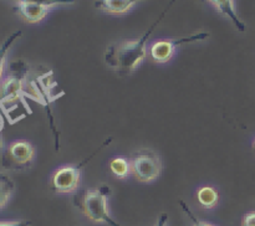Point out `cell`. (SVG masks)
Wrapping results in <instances>:
<instances>
[{"instance_id":"obj_1","label":"cell","mask_w":255,"mask_h":226,"mask_svg":"<svg viewBox=\"0 0 255 226\" xmlns=\"http://www.w3.org/2000/svg\"><path fill=\"white\" fill-rule=\"evenodd\" d=\"M176 1V0H174ZM173 1V2H174ZM172 2V4H173ZM171 4V5H172ZM169 5V6H171ZM167 7V10L169 9ZM166 11L161 15L158 20L149 27L148 31L144 32L143 36L139 39L127 40V41L117 42V44L111 45L106 49L104 55L105 62L110 69L116 71L120 75H129L138 69L139 65L143 62L147 56V40L151 36L152 31L156 27V25L161 21L162 17L164 16Z\"/></svg>"},{"instance_id":"obj_2","label":"cell","mask_w":255,"mask_h":226,"mask_svg":"<svg viewBox=\"0 0 255 226\" xmlns=\"http://www.w3.org/2000/svg\"><path fill=\"white\" fill-rule=\"evenodd\" d=\"M110 195V189L107 186L102 188L85 189L75 196V205L82 211L85 216L92 223L107 224L110 226H121L112 219L109 210L107 196Z\"/></svg>"},{"instance_id":"obj_3","label":"cell","mask_w":255,"mask_h":226,"mask_svg":"<svg viewBox=\"0 0 255 226\" xmlns=\"http://www.w3.org/2000/svg\"><path fill=\"white\" fill-rule=\"evenodd\" d=\"M131 174L141 183H152L162 171V161L158 154L152 149H139L129 159Z\"/></svg>"},{"instance_id":"obj_4","label":"cell","mask_w":255,"mask_h":226,"mask_svg":"<svg viewBox=\"0 0 255 226\" xmlns=\"http://www.w3.org/2000/svg\"><path fill=\"white\" fill-rule=\"evenodd\" d=\"M36 151L30 142L17 139L6 147L2 156V165L11 170H21L29 168L34 161Z\"/></svg>"},{"instance_id":"obj_5","label":"cell","mask_w":255,"mask_h":226,"mask_svg":"<svg viewBox=\"0 0 255 226\" xmlns=\"http://www.w3.org/2000/svg\"><path fill=\"white\" fill-rule=\"evenodd\" d=\"M82 165H64L50 175V189L56 194H74L81 184Z\"/></svg>"},{"instance_id":"obj_6","label":"cell","mask_w":255,"mask_h":226,"mask_svg":"<svg viewBox=\"0 0 255 226\" xmlns=\"http://www.w3.org/2000/svg\"><path fill=\"white\" fill-rule=\"evenodd\" d=\"M26 78L24 75H9L0 83V107L9 116L14 104L22 101Z\"/></svg>"},{"instance_id":"obj_7","label":"cell","mask_w":255,"mask_h":226,"mask_svg":"<svg viewBox=\"0 0 255 226\" xmlns=\"http://www.w3.org/2000/svg\"><path fill=\"white\" fill-rule=\"evenodd\" d=\"M208 36L209 34H207V32H199V34H194L187 37H179V39L157 40L149 46V55L153 59V61L158 62V64H166L174 56L177 47L183 44L201 41Z\"/></svg>"},{"instance_id":"obj_8","label":"cell","mask_w":255,"mask_h":226,"mask_svg":"<svg viewBox=\"0 0 255 226\" xmlns=\"http://www.w3.org/2000/svg\"><path fill=\"white\" fill-rule=\"evenodd\" d=\"M16 10L25 21L30 22V24H36V22L42 21L46 17L51 7L45 6V5L41 4H36V2L17 1Z\"/></svg>"},{"instance_id":"obj_9","label":"cell","mask_w":255,"mask_h":226,"mask_svg":"<svg viewBox=\"0 0 255 226\" xmlns=\"http://www.w3.org/2000/svg\"><path fill=\"white\" fill-rule=\"evenodd\" d=\"M214 9L218 12H221L223 16H226L227 19L231 20L236 27L241 31L246 30V25L242 21L241 17H239L238 11H237L236 1L234 0H207Z\"/></svg>"},{"instance_id":"obj_10","label":"cell","mask_w":255,"mask_h":226,"mask_svg":"<svg viewBox=\"0 0 255 226\" xmlns=\"http://www.w3.org/2000/svg\"><path fill=\"white\" fill-rule=\"evenodd\" d=\"M142 0H96V7L111 15H125Z\"/></svg>"},{"instance_id":"obj_11","label":"cell","mask_w":255,"mask_h":226,"mask_svg":"<svg viewBox=\"0 0 255 226\" xmlns=\"http://www.w3.org/2000/svg\"><path fill=\"white\" fill-rule=\"evenodd\" d=\"M198 203L206 209H213L219 201V194L213 186H202L197 191Z\"/></svg>"},{"instance_id":"obj_12","label":"cell","mask_w":255,"mask_h":226,"mask_svg":"<svg viewBox=\"0 0 255 226\" xmlns=\"http://www.w3.org/2000/svg\"><path fill=\"white\" fill-rule=\"evenodd\" d=\"M110 170L116 178L126 179L131 174V163L125 156H116L110 161Z\"/></svg>"},{"instance_id":"obj_13","label":"cell","mask_w":255,"mask_h":226,"mask_svg":"<svg viewBox=\"0 0 255 226\" xmlns=\"http://www.w3.org/2000/svg\"><path fill=\"white\" fill-rule=\"evenodd\" d=\"M15 185L9 175L0 173V209L4 208L9 203L12 193H14Z\"/></svg>"},{"instance_id":"obj_14","label":"cell","mask_w":255,"mask_h":226,"mask_svg":"<svg viewBox=\"0 0 255 226\" xmlns=\"http://www.w3.org/2000/svg\"><path fill=\"white\" fill-rule=\"evenodd\" d=\"M21 36V31H16L14 32L12 35H10L1 45H0V83L2 81V75H4V70H5V62H6V56H7V52H9L10 47L11 45L14 44L15 40L17 37Z\"/></svg>"},{"instance_id":"obj_15","label":"cell","mask_w":255,"mask_h":226,"mask_svg":"<svg viewBox=\"0 0 255 226\" xmlns=\"http://www.w3.org/2000/svg\"><path fill=\"white\" fill-rule=\"evenodd\" d=\"M16 1H25V2H36V4L45 5L49 7L60 6V5H70L74 4L75 0H16Z\"/></svg>"},{"instance_id":"obj_16","label":"cell","mask_w":255,"mask_h":226,"mask_svg":"<svg viewBox=\"0 0 255 226\" xmlns=\"http://www.w3.org/2000/svg\"><path fill=\"white\" fill-rule=\"evenodd\" d=\"M181 205H182V208H183L184 213H186L187 215L189 216V219H191V221H192L191 226H217V225H213V224L208 223V221H203V220H201V219L197 218V216L194 215L191 210H189V208H187L186 204H184L183 201H181Z\"/></svg>"},{"instance_id":"obj_17","label":"cell","mask_w":255,"mask_h":226,"mask_svg":"<svg viewBox=\"0 0 255 226\" xmlns=\"http://www.w3.org/2000/svg\"><path fill=\"white\" fill-rule=\"evenodd\" d=\"M31 223L25 220H11V221H0V226H30Z\"/></svg>"},{"instance_id":"obj_18","label":"cell","mask_w":255,"mask_h":226,"mask_svg":"<svg viewBox=\"0 0 255 226\" xmlns=\"http://www.w3.org/2000/svg\"><path fill=\"white\" fill-rule=\"evenodd\" d=\"M242 226H255V211H252V213L244 215Z\"/></svg>"},{"instance_id":"obj_19","label":"cell","mask_w":255,"mask_h":226,"mask_svg":"<svg viewBox=\"0 0 255 226\" xmlns=\"http://www.w3.org/2000/svg\"><path fill=\"white\" fill-rule=\"evenodd\" d=\"M154 226H168V215L166 213L161 214L158 216V219H157L156 225Z\"/></svg>"},{"instance_id":"obj_20","label":"cell","mask_w":255,"mask_h":226,"mask_svg":"<svg viewBox=\"0 0 255 226\" xmlns=\"http://www.w3.org/2000/svg\"><path fill=\"white\" fill-rule=\"evenodd\" d=\"M2 128H4V118H2L1 113H0V133H1Z\"/></svg>"},{"instance_id":"obj_21","label":"cell","mask_w":255,"mask_h":226,"mask_svg":"<svg viewBox=\"0 0 255 226\" xmlns=\"http://www.w3.org/2000/svg\"><path fill=\"white\" fill-rule=\"evenodd\" d=\"M2 148H4V141H2V137L0 134V151H2Z\"/></svg>"},{"instance_id":"obj_22","label":"cell","mask_w":255,"mask_h":226,"mask_svg":"<svg viewBox=\"0 0 255 226\" xmlns=\"http://www.w3.org/2000/svg\"><path fill=\"white\" fill-rule=\"evenodd\" d=\"M253 148H254V151H255V139H254V142H253Z\"/></svg>"}]
</instances>
